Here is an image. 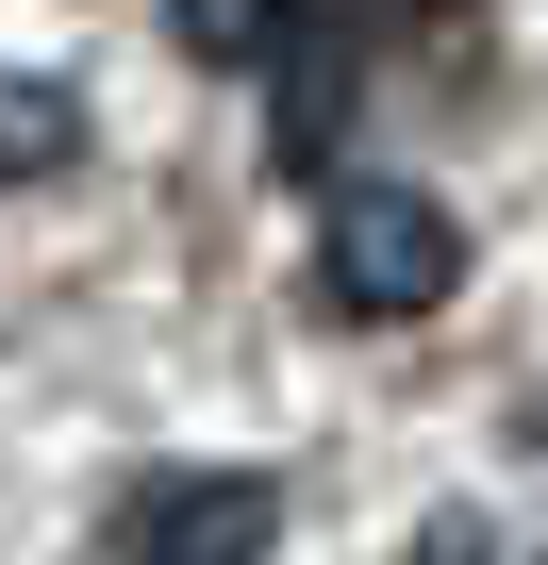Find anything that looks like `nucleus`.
<instances>
[{"mask_svg": "<svg viewBox=\"0 0 548 565\" xmlns=\"http://www.w3.org/2000/svg\"><path fill=\"white\" fill-rule=\"evenodd\" d=\"M449 282H465V216L432 183H316V300L333 317L399 333V317L449 300Z\"/></svg>", "mask_w": 548, "mask_h": 565, "instance_id": "1", "label": "nucleus"}, {"mask_svg": "<svg viewBox=\"0 0 548 565\" xmlns=\"http://www.w3.org/2000/svg\"><path fill=\"white\" fill-rule=\"evenodd\" d=\"M283 18H300V0H166V34H183L200 67H266V51H283Z\"/></svg>", "mask_w": 548, "mask_h": 565, "instance_id": "5", "label": "nucleus"}, {"mask_svg": "<svg viewBox=\"0 0 548 565\" xmlns=\"http://www.w3.org/2000/svg\"><path fill=\"white\" fill-rule=\"evenodd\" d=\"M266 67H283V117H266V167H283V183H333V134H350V34H333L316 0H300Z\"/></svg>", "mask_w": 548, "mask_h": 565, "instance_id": "3", "label": "nucleus"}, {"mask_svg": "<svg viewBox=\"0 0 548 565\" xmlns=\"http://www.w3.org/2000/svg\"><path fill=\"white\" fill-rule=\"evenodd\" d=\"M67 150H84V100L51 67H0V183H51Z\"/></svg>", "mask_w": 548, "mask_h": 565, "instance_id": "4", "label": "nucleus"}, {"mask_svg": "<svg viewBox=\"0 0 548 565\" xmlns=\"http://www.w3.org/2000/svg\"><path fill=\"white\" fill-rule=\"evenodd\" d=\"M416 18H465V0H416Z\"/></svg>", "mask_w": 548, "mask_h": 565, "instance_id": "6", "label": "nucleus"}, {"mask_svg": "<svg viewBox=\"0 0 548 565\" xmlns=\"http://www.w3.org/2000/svg\"><path fill=\"white\" fill-rule=\"evenodd\" d=\"M283 548V482L266 466H166L117 499V565H266Z\"/></svg>", "mask_w": 548, "mask_h": 565, "instance_id": "2", "label": "nucleus"}]
</instances>
